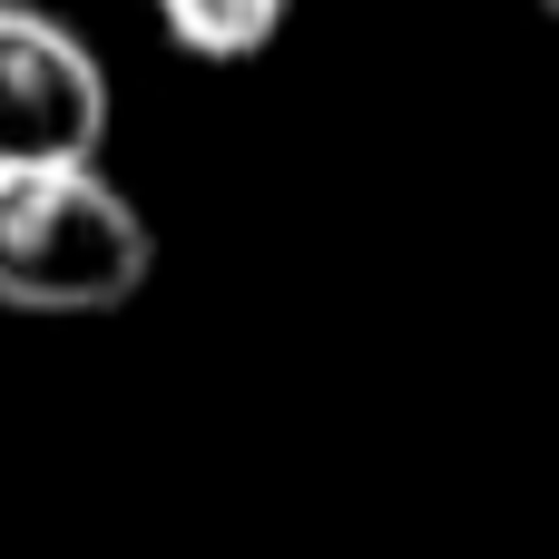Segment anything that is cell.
<instances>
[{
    "label": "cell",
    "mask_w": 559,
    "mask_h": 559,
    "mask_svg": "<svg viewBox=\"0 0 559 559\" xmlns=\"http://www.w3.org/2000/svg\"><path fill=\"white\" fill-rule=\"evenodd\" d=\"M157 275V226L108 167L0 177V305L10 314H118Z\"/></svg>",
    "instance_id": "cell-1"
},
{
    "label": "cell",
    "mask_w": 559,
    "mask_h": 559,
    "mask_svg": "<svg viewBox=\"0 0 559 559\" xmlns=\"http://www.w3.org/2000/svg\"><path fill=\"white\" fill-rule=\"evenodd\" d=\"M108 69L98 49L29 10V0H0V177H29V167H98L108 147Z\"/></svg>",
    "instance_id": "cell-2"
},
{
    "label": "cell",
    "mask_w": 559,
    "mask_h": 559,
    "mask_svg": "<svg viewBox=\"0 0 559 559\" xmlns=\"http://www.w3.org/2000/svg\"><path fill=\"white\" fill-rule=\"evenodd\" d=\"M147 10H157V29H167L187 59H206V69H246V59L275 49V29H285L295 0H147Z\"/></svg>",
    "instance_id": "cell-3"
},
{
    "label": "cell",
    "mask_w": 559,
    "mask_h": 559,
    "mask_svg": "<svg viewBox=\"0 0 559 559\" xmlns=\"http://www.w3.org/2000/svg\"><path fill=\"white\" fill-rule=\"evenodd\" d=\"M540 10H550V20H559V0H540Z\"/></svg>",
    "instance_id": "cell-4"
}]
</instances>
